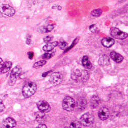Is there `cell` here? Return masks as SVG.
Listing matches in <instances>:
<instances>
[{
    "instance_id": "obj_1",
    "label": "cell",
    "mask_w": 128,
    "mask_h": 128,
    "mask_svg": "<svg viewBox=\"0 0 128 128\" xmlns=\"http://www.w3.org/2000/svg\"><path fill=\"white\" fill-rule=\"evenodd\" d=\"M37 90V85L35 82H27L23 88V95L27 98L34 95Z\"/></svg>"
},
{
    "instance_id": "obj_2",
    "label": "cell",
    "mask_w": 128,
    "mask_h": 128,
    "mask_svg": "<svg viewBox=\"0 0 128 128\" xmlns=\"http://www.w3.org/2000/svg\"><path fill=\"white\" fill-rule=\"evenodd\" d=\"M89 73L86 70H83L80 72L78 70L74 71L72 73V78L75 80L86 82L89 78Z\"/></svg>"
},
{
    "instance_id": "obj_3",
    "label": "cell",
    "mask_w": 128,
    "mask_h": 128,
    "mask_svg": "<svg viewBox=\"0 0 128 128\" xmlns=\"http://www.w3.org/2000/svg\"><path fill=\"white\" fill-rule=\"evenodd\" d=\"M62 106L64 110L71 112L75 108L76 102L72 98L66 96L63 100Z\"/></svg>"
},
{
    "instance_id": "obj_4",
    "label": "cell",
    "mask_w": 128,
    "mask_h": 128,
    "mask_svg": "<svg viewBox=\"0 0 128 128\" xmlns=\"http://www.w3.org/2000/svg\"><path fill=\"white\" fill-rule=\"evenodd\" d=\"M22 72V69L20 67L18 66L14 68L10 73V76L9 80V84L10 86H13L16 83L17 78L19 77Z\"/></svg>"
},
{
    "instance_id": "obj_5",
    "label": "cell",
    "mask_w": 128,
    "mask_h": 128,
    "mask_svg": "<svg viewBox=\"0 0 128 128\" xmlns=\"http://www.w3.org/2000/svg\"><path fill=\"white\" fill-rule=\"evenodd\" d=\"M0 12L5 16L12 17L14 16L16 10L14 9L8 5H3L0 7Z\"/></svg>"
},
{
    "instance_id": "obj_6",
    "label": "cell",
    "mask_w": 128,
    "mask_h": 128,
    "mask_svg": "<svg viewBox=\"0 0 128 128\" xmlns=\"http://www.w3.org/2000/svg\"><path fill=\"white\" fill-rule=\"evenodd\" d=\"M94 117L93 115L88 113L84 114L80 118V122L85 126H88L93 124Z\"/></svg>"
},
{
    "instance_id": "obj_7",
    "label": "cell",
    "mask_w": 128,
    "mask_h": 128,
    "mask_svg": "<svg viewBox=\"0 0 128 128\" xmlns=\"http://www.w3.org/2000/svg\"><path fill=\"white\" fill-rule=\"evenodd\" d=\"M110 34L114 38L120 40H124L128 37V34H126L116 28H112L111 29Z\"/></svg>"
},
{
    "instance_id": "obj_8",
    "label": "cell",
    "mask_w": 128,
    "mask_h": 128,
    "mask_svg": "<svg viewBox=\"0 0 128 128\" xmlns=\"http://www.w3.org/2000/svg\"><path fill=\"white\" fill-rule=\"evenodd\" d=\"M62 80V75L60 73L56 72L53 73L50 76V82L51 84L53 85H58L59 84Z\"/></svg>"
},
{
    "instance_id": "obj_9",
    "label": "cell",
    "mask_w": 128,
    "mask_h": 128,
    "mask_svg": "<svg viewBox=\"0 0 128 128\" xmlns=\"http://www.w3.org/2000/svg\"><path fill=\"white\" fill-rule=\"evenodd\" d=\"M37 106L39 110L44 113H47L50 111L51 107L46 101H40L37 103Z\"/></svg>"
},
{
    "instance_id": "obj_10",
    "label": "cell",
    "mask_w": 128,
    "mask_h": 128,
    "mask_svg": "<svg viewBox=\"0 0 128 128\" xmlns=\"http://www.w3.org/2000/svg\"><path fill=\"white\" fill-rule=\"evenodd\" d=\"M110 115V112L108 108L106 107L102 108L98 112V116L102 120H107Z\"/></svg>"
},
{
    "instance_id": "obj_11",
    "label": "cell",
    "mask_w": 128,
    "mask_h": 128,
    "mask_svg": "<svg viewBox=\"0 0 128 128\" xmlns=\"http://www.w3.org/2000/svg\"><path fill=\"white\" fill-rule=\"evenodd\" d=\"M16 125V120L12 118H10V117L6 118L3 124V126L4 128H13L15 127Z\"/></svg>"
},
{
    "instance_id": "obj_12",
    "label": "cell",
    "mask_w": 128,
    "mask_h": 128,
    "mask_svg": "<svg viewBox=\"0 0 128 128\" xmlns=\"http://www.w3.org/2000/svg\"><path fill=\"white\" fill-rule=\"evenodd\" d=\"M102 43L105 47L110 48L114 44L115 40L113 38L108 37L104 38L102 41Z\"/></svg>"
},
{
    "instance_id": "obj_13",
    "label": "cell",
    "mask_w": 128,
    "mask_h": 128,
    "mask_svg": "<svg viewBox=\"0 0 128 128\" xmlns=\"http://www.w3.org/2000/svg\"><path fill=\"white\" fill-rule=\"evenodd\" d=\"M98 63L101 66H108L110 64V58L108 56L106 55L101 56L100 57Z\"/></svg>"
},
{
    "instance_id": "obj_14",
    "label": "cell",
    "mask_w": 128,
    "mask_h": 128,
    "mask_svg": "<svg viewBox=\"0 0 128 128\" xmlns=\"http://www.w3.org/2000/svg\"><path fill=\"white\" fill-rule=\"evenodd\" d=\"M110 57L114 62L117 63H120L124 60L123 56L116 52H111Z\"/></svg>"
},
{
    "instance_id": "obj_15",
    "label": "cell",
    "mask_w": 128,
    "mask_h": 128,
    "mask_svg": "<svg viewBox=\"0 0 128 128\" xmlns=\"http://www.w3.org/2000/svg\"><path fill=\"white\" fill-rule=\"evenodd\" d=\"M12 66V64L11 62H7L4 64V65L0 69V74H4L8 72L11 69Z\"/></svg>"
},
{
    "instance_id": "obj_16",
    "label": "cell",
    "mask_w": 128,
    "mask_h": 128,
    "mask_svg": "<svg viewBox=\"0 0 128 128\" xmlns=\"http://www.w3.org/2000/svg\"><path fill=\"white\" fill-rule=\"evenodd\" d=\"M36 120L40 124L44 123L46 120V115L45 113L40 111L38 112L36 114Z\"/></svg>"
},
{
    "instance_id": "obj_17",
    "label": "cell",
    "mask_w": 128,
    "mask_h": 128,
    "mask_svg": "<svg viewBox=\"0 0 128 128\" xmlns=\"http://www.w3.org/2000/svg\"><path fill=\"white\" fill-rule=\"evenodd\" d=\"M58 43L57 42H49L43 47V50L45 52L51 51L58 45Z\"/></svg>"
},
{
    "instance_id": "obj_18",
    "label": "cell",
    "mask_w": 128,
    "mask_h": 128,
    "mask_svg": "<svg viewBox=\"0 0 128 128\" xmlns=\"http://www.w3.org/2000/svg\"><path fill=\"white\" fill-rule=\"evenodd\" d=\"M82 64L83 66L87 69H91L92 68V64L90 62L89 58L84 56L82 60Z\"/></svg>"
},
{
    "instance_id": "obj_19",
    "label": "cell",
    "mask_w": 128,
    "mask_h": 128,
    "mask_svg": "<svg viewBox=\"0 0 128 128\" xmlns=\"http://www.w3.org/2000/svg\"><path fill=\"white\" fill-rule=\"evenodd\" d=\"M91 106L93 108H96L100 104V99L98 96H93L91 100Z\"/></svg>"
},
{
    "instance_id": "obj_20",
    "label": "cell",
    "mask_w": 128,
    "mask_h": 128,
    "mask_svg": "<svg viewBox=\"0 0 128 128\" xmlns=\"http://www.w3.org/2000/svg\"><path fill=\"white\" fill-rule=\"evenodd\" d=\"M46 63H47L46 61L44 60L38 61L34 64V68H36V69H38L42 66H44L45 65H46Z\"/></svg>"
},
{
    "instance_id": "obj_21",
    "label": "cell",
    "mask_w": 128,
    "mask_h": 128,
    "mask_svg": "<svg viewBox=\"0 0 128 128\" xmlns=\"http://www.w3.org/2000/svg\"><path fill=\"white\" fill-rule=\"evenodd\" d=\"M82 124L78 121H74L71 122L70 128H81Z\"/></svg>"
},
{
    "instance_id": "obj_22",
    "label": "cell",
    "mask_w": 128,
    "mask_h": 128,
    "mask_svg": "<svg viewBox=\"0 0 128 128\" xmlns=\"http://www.w3.org/2000/svg\"><path fill=\"white\" fill-rule=\"evenodd\" d=\"M102 11L100 9L94 10L91 12V15L94 17H99L102 15Z\"/></svg>"
},
{
    "instance_id": "obj_23",
    "label": "cell",
    "mask_w": 128,
    "mask_h": 128,
    "mask_svg": "<svg viewBox=\"0 0 128 128\" xmlns=\"http://www.w3.org/2000/svg\"><path fill=\"white\" fill-rule=\"evenodd\" d=\"M53 56V53L52 52H48L42 56V58L45 60H49Z\"/></svg>"
},
{
    "instance_id": "obj_24",
    "label": "cell",
    "mask_w": 128,
    "mask_h": 128,
    "mask_svg": "<svg viewBox=\"0 0 128 128\" xmlns=\"http://www.w3.org/2000/svg\"><path fill=\"white\" fill-rule=\"evenodd\" d=\"M59 47L62 49V50H65L67 48L68 44L66 42H65V41H62L60 42L58 44Z\"/></svg>"
},
{
    "instance_id": "obj_25",
    "label": "cell",
    "mask_w": 128,
    "mask_h": 128,
    "mask_svg": "<svg viewBox=\"0 0 128 128\" xmlns=\"http://www.w3.org/2000/svg\"><path fill=\"white\" fill-rule=\"evenodd\" d=\"M54 28V25H50L49 26H48L47 27H46L44 29L45 32L46 33L49 32L51 31Z\"/></svg>"
},
{
    "instance_id": "obj_26",
    "label": "cell",
    "mask_w": 128,
    "mask_h": 128,
    "mask_svg": "<svg viewBox=\"0 0 128 128\" xmlns=\"http://www.w3.org/2000/svg\"><path fill=\"white\" fill-rule=\"evenodd\" d=\"M53 39V37L51 36H47L44 38V41L46 43H49Z\"/></svg>"
},
{
    "instance_id": "obj_27",
    "label": "cell",
    "mask_w": 128,
    "mask_h": 128,
    "mask_svg": "<svg viewBox=\"0 0 128 128\" xmlns=\"http://www.w3.org/2000/svg\"><path fill=\"white\" fill-rule=\"evenodd\" d=\"M5 109V106L3 101L0 100V112H2Z\"/></svg>"
},
{
    "instance_id": "obj_28",
    "label": "cell",
    "mask_w": 128,
    "mask_h": 128,
    "mask_svg": "<svg viewBox=\"0 0 128 128\" xmlns=\"http://www.w3.org/2000/svg\"><path fill=\"white\" fill-rule=\"evenodd\" d=\"M90 31L91 32H95L96 31V26L95 25H93L92 26H90Z\"/></svg>"
},
{
    "instance_id": "obj_29",
    "label": "cell",
    "mask_w": 128,
    "mask_h": 128,
    "mask_svg": "<svg viewBox=\"0 0 128 128\" xmlns=\"http://www.w3.org/2000/svg\"><path fill=\"white\" fill-rule=\"evenodd\" d=\"M34 56V54L32 52H30L28 53V56L30 60L33 59Z\"/></svg>"
},
{
    "instance_id": "obj_30",
    "label": "cell",
    "mask_w": 128,
    "mask_h": 128,
    "mask_svg": "<svg viewBox=\"0 0 128 128\" xmlns=\"http://www.w3.org/2000/svg\"><path fill=\"white\" fill-rule=\"evenodd\" d=\"M37 128H47V126L45 124H40L38 127Z\"/></svg>"
},
{
    "instance_id": "obj_31",
    "label": "cell",
    "mask_w": 128,
    "mask_h": 128,
    "mask_svg": "<svg viewBox=\"0 0 128 128\" xmlns=\"http://www.w3.org/2000/svg\"><path fill=\"white\" fill-rule=\"evenodd\" d=\"M3 65H4L3 60L1 58H0V69L2 68V67L3 66Z\"/></svg>"
},
{
    "instance_id": "obj_32",
    "label": "cell",
    "mask_w": 128,
    "mask_h": 128,
    "mask_svg": "<svg viewBox=\"0 0 128 128\" xmlns=\"http://www.w3.org/2000/svg\"></svg>"
}]
</instances>
